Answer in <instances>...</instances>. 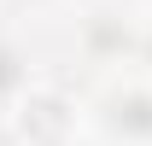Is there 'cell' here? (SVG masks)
Instances as JSON below:
<instances>
[{
    "mask_svg": "<svg viewBox=\"0 0 152 146\" xmlns=\"http://www.w3.org/2000/svg\"><path fill=\"white\" fill-rule=\"evenodd\" d=\"M111 123H117V134L152 140V99H146V93H129V99H123V105L111 111Z\"/></svg>",
    "mask_w": 152,
    "mask_h": 146,
    "instance_id": "6da1fadb",
    "label": "cell"
},
{
    "mask_svg": "<svg viewBox=\"0 0 152 146\" xmlns=\"http://www.w3.org/2000/svg\"><path fill=\"white\" fill-rule=\"evenodd\" d=\"M23 128H29V134H58V128H64V105H58V99H35V105L23 111Z\"/></svg>",
    "mask_w": 152,
    "mask_h": 146,
    "instance_id": "7a4b0ae2",
    "label": "cell"
},
{
    "mask_svg": "<svg viewBox=\"0 0 152 146\" xmlns=\"http://www.w3.org/2000/svg\"><path fill=\"white\" fill-rule=\"evenodd\" d=\"M88 41H94L99 53H117V47H129V29H117V23H94Z\"/></svg>",
    "mask_w": 152,
    "mask_h": 146,
    "instance_id": "277c9868",
    "label": "cell"
},
{
    "mask_svg": "<svg viewBox=\"0 0 152 146\" xmlns=\"http://www.w3.org/2000/svg\"><path fill=\"white\" fill-rule=\"evenodd\" d=\"M146 58H152V35H146Z\"/></svg>",
    "mask_w": 152,
    "mask_h": 146,
    "instance_id": "5b68a950",
    "label": "cell"
},
{
    "mask_svg": "<svg viewBox=\"0 0 152 146\" xmlns=\"http://www.w3.org/2000/svg\"><path fill=\"white\" fill-rule=\"evenodd\" d=\"M18 82H23V58L12 53V47H0V99L18 93Z\"/></svg>",
    "mask_w": 152,
    "mask_h": 146,
    "instance_id": "3957f363",
    "label": "cell"
}]
</instances>
